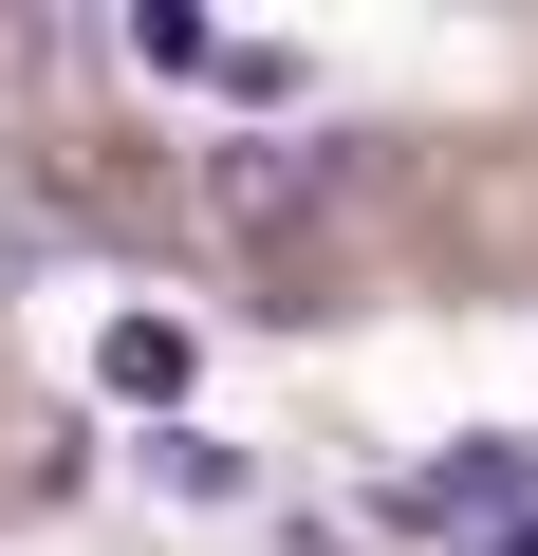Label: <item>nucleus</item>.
I'll list each match as a JSON object with an SVG mask.
<instances>
[{
    "instance_id": "obj_1",
    "label": "nucleus",
    "mask_w": 538,
    "mask_h": 556,
    "mask_svg": "<svg viewBox=\"0 0 538 556\" xmlns=\"http://www.w3.org/2000/svg\"><path fill=\"white\" fill-rule=\"evenodd\" d=\"M390 519H409V538H501V556H520V538H538V445H501V427H483V445H464V464H427Z\"/></svg>"
},
{
    "instance_id": "obj_4",
    "label": "nucleus",
    "mask_w": 538,
    "mask_h": 556,
    "mask_svg": "<svg viewBox=\"0 0 538 556\" xmlns=\"http://www.w3.org/2000/svg\"><path fill=\"white\" fill-rule=\"evenodd\" d=\"M93 371H112L130 408H167V390H186V334H167V316H112V353H93Z\"/></svg>"
},
{
    "instance_id": "obj_2",
    "label": "nucleus",
    "mask_w": 538,
    "mask_h": 556,
    "mask_svg": "<svg viewBox=\"0 0 538 556\" xmlns=\"http://www.w3.org/2000/svg\"><path fill=\"white\" fill-rule=\"evenodd\" d=\"M204 186H223V223H298V204L335 186V130H260V149H223Z\"/></svg>"
},
{
    "instance_id": "obj_3",
    "label": "nucleus",
    "mask_w": 538,
    "mask_h": 556,
    "mask_svg": "<svg viewBox=\"0 0 538 556\" xmlns=\"http://www.w3.org/2000/svg\"><path fill=\"white\" fill-rule=\"evenodd\" d=\"M149 482H167V501H204V519H223V501H260V464H241L223 427H186V408L149 427Z\"/></svg>"
},
{
    "instance_id": "obj_5",
    "label": "nucleus",
    "mask_w": 538,
    "mask_h": 556,
    "mask_svg": "<svg viewBox=\"0 0 538 556\" xmlns=\"http://www.w3.org/2000/svg\"><path fill=\"white\" fill-rule=\"evenodd\" d=\"M130 56H149V75H223V38L186 20V0H149V20H130Z\"/></svg>"
}]
</instances>
